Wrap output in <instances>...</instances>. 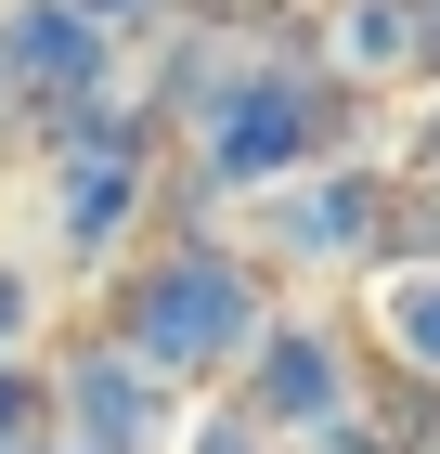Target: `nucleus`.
<instances>
[{
  "mask_svg": "<svg viewBox=\"0 0 440 454\" xmlns=\"http://www.w3.org/2000/svg\"><path fill=\"white\" fill-rule=\"evenodd\" d=\"M375 325H389V350H402V377H440V260H389L375 273Z\"/></svg>",
  "mask_w": 440,
  "mask_h": 454,
  "instance_id": "423d86ee",
  "label": "nucleus"
},
{
  "mask_svg": "<svg viewBox=\"0 0 440 454\" xmlns=\"http://www.w3.org/2000/svg\"><path fill=\"white\" fill-rule=\"evenodd\" d=\"M259 325H272V299H259V273H246L234 247H156V260H130V286L104 299V338H130L169 389L234 377Z\"/></svg>",
  "mask_w": 440,
  "mask_h": 454,
  "instance_id": "f257e3e1",
  "label": "nucleus"
},
{
  "mask_svg": "<svg viewBox=\"0 0 440 454\" xmlns=\"http://www.w3.org/2000/svg\"><path fill=\"white\" fill-rule=\"evenodd\" d=\"M337 66L350 78H414V0H350L337 13Z\"/></svg>",
  "mask_w": 440,
  "mask_h": 454,
  "instance_id": "0eeeda50",
  "label": "nucleus"
},
{
  "mask_svg": "<svg viewBox=\"0 0 440 454\" xmlns=\"http://www.w3.org/2000/svg\"><path fill=\"white\" fill-rule=\"evenodd\" d=\"M389 234H402L414 260H440V208H402V221H389Z\"/></svg>",
  "mask_w": 440,
  "mask_h": 454,
  "instance_id": "9d476101",
  "label": "nucleus"
},
{
  "mask_svg": "<svg viewBox=\"0 0 440 454\" xmlns=\"http://www.w3.org/2000/svg\"><path fill=\"white\" fill-rule=\"evenodd\" d=\"M311 117H324V91L311 78H234V105L207 117V182H285L311 156Z\"/></svg>",
  "mask_w": 440,
  "mask_h": 454,
  "instance_id": "7ed1b4c3",
  "label": "nucleus"
},
{
  "mask_svg": "<svg viewBox=\"0 0 440 454\" xmlns=\"http://www.w3.org/2000/svg\"><path fill=\"white\" fill-rule=\"evenodd\" d=\"M389 195H402V208H440V105L402 130V156H389Z\"/></svg>",
  "mask_w": 440,
  "mask_h": 454,
  "instance_id": "6e6552de",
  "label": "nucleus"
},
{
  "mask_svg": "<svg viewBox=\"0 0 440 454\" xmlns=\"http://www.w3.org/2000/svg\"><path fill=\"white\" fill-rule=\"evenodd\" d=\"M78 416H91L104 454H156V428H169V377H156L130 338H104L91 364H78Z\"/></svg>",
  "mask_w": 440,
  "mask_h": 454,
  "instance_id": "39448f33",
  "label": "nucleus"
},
{
  "mask_svg": "<svg viewBox=\"0 0 440 454\" xmlns=\"http://www.w3.org/2000/svg\"><path fill=\"white\" fill-rule=\"evenodd\" d=\"M337 416H350V350H337V325L272 312L259 338H246V364H234V428H337Z\"/></svg>",
  "mask_w": 440,
  "mask_h": 454,
  "instance_id": "f03ea898",
  "label": "nucleus"
},
{
  "mask_svg": "<svg viewBox=\"0 0 440 454\" xmlns=\"http://www.w3.org/2000/svg\"><path fill=\"white\" fill-rule=\"evenodd\" d=\"M0 66H13L27 105L78 117L104 91V13H78V0H13V13H0Z\"/></svg>",
  "mask_w": 440,
  "mask_h": 454,
  "instance_id": "20e7f679",
  "label": "nucleus"
},
{
  "mask_svg": "<svg viewBox=\"0 0 440 454\" xmlns=\"http://www.w3.org/2000/svg\"><path fill=\"white\" fill-rule=\"evenodd\" d=\"M27 325H39V286L0 260V350H27Z\"/></svg>",
  "mask_w": 440,
  "mask_h": 454,
  "instance_id": "1a4fd4ad",
  "label": "nucleus"
}]
</instances>
